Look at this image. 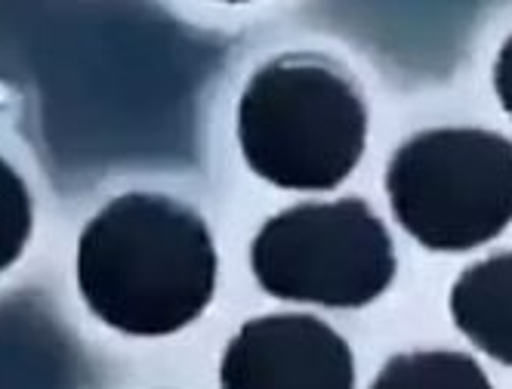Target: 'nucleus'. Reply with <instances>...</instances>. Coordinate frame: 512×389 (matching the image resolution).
Listing matches in <instances>:
<instances>
[{"mask_svg":"<svg viewBox=\"0 0 512 389\" xmlns=\"http://www.w3.org/2000/svg\"><path fill=\"white\" fill-rule=\"evenodd\" d=\"M494 90H497V99H500V105L506 109V115L512 118V34H509V41L500 47V53H497Z\"/></svg>","mask_w":512,"mask_h":389,"instance_id":"1a4fd4ad","label":"nucleus"},{"mask_svg":"<svg viewBox=\"0 0 512 389\" xmlns=\"http://www.w3.org/2000/svg\"><path fill=\"white\" fill-rule=\"evenodd\" d=\"M223 389H355L349 343L315 315L250 318L219 362Z\"/></svg>","mask_w":512,"mask_h":389,"instance_id":"39448f33","label":"nucleus"},{"mask_svg":"<svg viewBox=\"0 0 512 389\" xmlns=\"http://www.w3.org/2000/svg\"><path fill=\"white\" fill-rule=\"evenodd\" d=\"M34 226V204L25 180L10 161L0 158V272L10 269L28 244Z\"/></svg>","mask_w":512,"mask_h":389,"instance_id":"6e6552de","label":"nucleus"},{"mask_svg":"<svg viewBox=\"0 0 512 389\" xmlns=\"http://www.w3.org/2000/svg\"><path fill=\"white\" fill-rule=\"evenodd\" d=\"M386 195L429 251H472L512 223V143L479 127L423 130L392 155Z\"/></svg>","mask_w":512,"mask_h":389,"instance_id":"7ed1b4c3","label":"nucleus"},{"mask_svg":"<svg viewBox=\"0 0 512 389\" xmlns=\"http://www.w3.org/2000/svg\"><path fill=\"white\" fill-rule=\"evenodd\" d=\"M250 269L269 297L358 309L392 285L395 251L368 201H312L266 220L250 244Z\"/></svg>","mask_w":512,"mask_h":389,"instance_id":"20e7f679","label":"nucleus"},{"mask_svg":"<svg viewBox=\"0 0 512 389\" xmlns=\"http://www.w3.org/2000/svg\"><path fill=\"white\" fill-rule=\"evenodd\" d=\"M371 389H494L485 368L466 352L429 349L392 356Z\"/></svg>","mask_w":512,"mask_h":389,"instance_id":"0eeeda50","label":"nucleus"},{"mask_svg":"<svg viewBox=\"0 0 512 389\" xmlns=\"http://www.w3.org/2000/svg\"><path fill=\"white\" fill-rule=\"evenodd\" d=\"M238 143L247 167L266 183L324 192L358 167L368 109L337 62L287 53L250 75L238 102Z\"/></svg>","mask_w":512,"mask_h":389,"instance_id":"f03ea898","label":"nucleus"},{"mask_svg":"<svg viewBox=\"0 0 512 389\" xmlns=\"http://www.w3.org/2000/svg\"><path fill=\"white\" fill-rule=\"evenodd\" d=\"M78 291L102 325L127 337L176 334L213 300V235L170 195H118L78 238Z\"/></svg>","mask_w":512,"mask_h":389,"instance_id":"f257e3e1","label":"nucleus"},{"mask_svg":"<svg viewBox=\"0 0 512 389\" xmlns=\"http://www.w3.org/2000/svg\"><path fill=\"white\" fill-rule=\"evenodd\" d=\"M451 315L485 356L512 368V251L460 272L451 288Z\"/></svg>","mask_w":512,"mask_h":389,"instance_id":"423d86ee","label":"nucleus"}]
</instances>
